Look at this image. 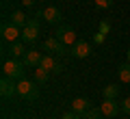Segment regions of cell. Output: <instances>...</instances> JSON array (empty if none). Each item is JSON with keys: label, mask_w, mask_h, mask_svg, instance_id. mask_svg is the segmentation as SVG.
Returning <instances> with one entry per match:
<instances>
[{"label": "cell", "mask_w": 130, "mask_h": 119, "mask_svg": "<svg viewBox=\"0 0 130 119\" xmlns=\"http://www.w3.org/2000/svg\"><path fill=\"white\" fill-rule=\"evenodd\" d=\"M56 39L59 41H63L65 46H74L78 39H76V32H74V28L72 26H67V24H63V26H59L56 28Z\"/></svg>", "instance_id": "5b68a950"}, {"label": "cell", "mask_w": 130, "mask_h": 119, "mask_svg": "<svg viewBox=\"0 0 130 119\" xmlns=\"http://www.w3.org/2000/svg\"><path fill=\"white\" fill-rule=\"evenodd\" d=\"M41 59H43V56H41V52H37V50H28L26 54L22 56V63L26 65V67H30V69H32V67H39Z\"/></svg>", "instance_id": "30bf717a"}, {"label": "cell", "mask_w": 130, "mask_h": 119, "mask_svg": "<svg viewBox=\"0 0 130 119\" xmlns=\"http://www.w3.org/2000/svg\"><path fill=\"white\" fill-rule=\"evenodd\" d=\"M108 30H111V24H108L106 20H102V22H100V30H98V32H102V35H108Z\"/></svg>", "instance_id": "44dd1931"}, {"label": "cell", "mask_w": 130, "mask_h": 119, "mask_svg": "<svg viewBox=\"0 0 130 119\" xmlns=\"http://www.w3.org/2000/svg\"><path fill=\"white\" fill-rule=\"evenodd\" d=\"M119 95V87L117 84H106L104 87V97H117Z\"/></svg>", "instance_id": "ac0fdd59"}, {"label": "cell", "mask_w": 130, "mask_h": 119, "mask_svg": "<svg viewBox=\"0 0 130 119\" xmlns=\"http://www.w3.org/2000/svg\"><path fill=\"white\" fill-rule=\"evenodd\" d=\"M0 95H2V97H13V95H18V82L5 76L2 80H0Z\"/></svg>", "instance_id": "ba28073f"}, {"label": "cell", "mask_w": 130, "mask_h": 119, "mask_svg": "<svg viewBox=\"0 0 130 119\" xmlns=\"http://www.w3.org/2000/svg\"><path fill=\"white\" fill-rule=\"evenodd\" d=\"M43 50H46V52H56L59 56H65V54H67V46H65L63 41H59L56 37H52V39H46V41H43Z\"/></svg>", "instance_id": "52a82bcc"}, {"label": "cell", "mask_w": 130, "mask_h": 119, "mask_svg": "<svg viewBox=\"0 0 130 119\" xmlns=\"http://www.w3.org/2000/svg\"><path fill=\"white\" fill-rule=\"evenodd\" d=\"M39 30H41V24H39V20H37V18H30V20L26 22V26L22 28V39H24V41H28V43L37 41Z\"/></svg>", "instance_id": "3957f363"}, {"label": "cell", "mask_w": 130, "mask_h": 119, "mask_svg": "<svg viewBox=\"0 0 130 119\" xmlns=\"http://www.w3.org/2000/svg\"><path fill=\"white\" fill-rule=\"evenodd\" d=\"M39 67L48 69V72H54V67H56V61L52 59V56H43V59H41V63H39Z\"/></svg>", "instance_id": "e0dca14e"}, {"label": "cell", "mask_w": 130, "mask_h": 119, "mask_svg": "<svg viewBox=\"0 0 130 119\" xmlns=\"http://www.w3.org/2000/svg\"><path fill=\"white\" fill-rule=\"evenodd\" d=\"M48 76H50L48 69H43V67H37V69H35V82H37V84L48 82Z\"/></svg>", "instance_id": "2e32d148"}, {"label": "cell", "mask_w": 130, "mask_h": 119, "mask_svg": "<svg viewBox=\"0 0 130 119\" xmlns=\"http://www.w3.org/2000/svg\"><path fill=\"white\" fill-rule=\"evenodd\" d=\"M83 119H100V110H95V108L87 110V113H85V117H83Z\"/></svg>", "instance_id": "ffe728a7"}, {"label": "cell", "mask_w": 130, "mask_h": 119, "mask_svg": "<svg viewBox=\"0 0 130 119\" xmlns=\"http://www.w3.org/2000/svg\"><path fill=\"white\" fill-rule=\"evenodd\" d=\"M70 54L74 56V59H87V56L91 54V46H89L87 41H76L74 46H72Z\"/></svg>", "instance_id": "9c48e42d"}, {"label": "cell", "mask_w": 130, "mask_h": 119, "mask_svg": "<svg viewBox=\"0 0 130 119\" xmlns=\"http://www.w3.org/2000/svg\"><path fill=\"white\" fill-rule=\"evenodd\" d=\"M128 63H130V50H128Z\"/></svg>", "instance_id": "4316f807"}, {"label": "cell", "mask_w": 130, "mask_h": 119, "mask_svg": "<svg viewBox=\"0 0 130 119\" xmlns=\"http://www.w3.org/2000/svg\"><path fill=\"white\" fill-rule=\"evenodd\" d=\"M63 69H65L63 65H61V63H56V67H54V74H61V72H63Z\"/></svg>", "instance_id": "d4e9b609"}, {"label": "cell", "mask_w": 130, "mask_h": 119, "mask_svg": "<svg viewBox=\"0 0 130 119\" xmlns=\"http://www.w3.org/2000/svg\"><path fill=\"white\" fill-rule=\"evenodd\" d=\"M11 22H13L15 26L24 28V26H26V22H28V18L22 13V11H13V13H11Z\"/></svg>", "instance_id": "4fadbf2b"}, {"label": "cell", "mask_w": 130, "mask_h": 119, "mask_svg": "<svg viewBox=\"0 0 130 119\" xmlns=\"http://www.w3.org/2000/svg\"><path fill=\"white\" fill-rule=\"evenodd\" d=\"M61 119H83V115H78V113H74V110H72V113H65Z\"/></svg>", "instance_id": "7402d4cb"}, {"label": "cell", "mask_w": 130, "mask_h": 119, "mask_svg": "<svg viewBox=\"0 0 130 119\" xmlns=\"http://www.w3.org/2000/svg\"><path fill=\"white\" fill-rule=\"evenodd\" d=\"M2 39H5L7 43H15L20 39V37H22V28L20 26H15L13 22H5L2 24Z\"/></svg>", "instance_id": "277c9868"}, {"label": "cell", "mask_w": 130, "mask_h": 119, "mask_svg": "<svg viewBox=\"0 0 130 119\" xmlns=\"http://www.w3.org/2000/svg\"><path fill=\"white\" fill-rule=\"evenodd\" d=\"M24 72H26V65H24L22 61L13 59V56H11L9 61L2 63V74H5L7 78H11V80H22V78H24Z\"/></svg>", "instance_id": "6da1fadb"}, {"label": "cell", "mask_w": 130, "mask_h": 119, "mask_svg": "<svg viewBox=\"0 0 130 119\" xmlns=\"http://www.w3.org/2000/svg\"><path fill=\"white\" fill-rule=\"evenodd\" d=\"M93 2H95L98 9H108V7L113 5V0H93Z\"/></svg>", "instance_id": "d6986e66"}, {"label": "cell", "mask_w": 130, "mask_h": 119, "mask_svg": "<svg viewBox=\"0 0 130 119\" xmlns=\"http://www.w3.org/2000/svg\"><path fill=\"white\" fill-rule=\"evenodd\" d=\"M117 74H119V80H121V82H130V63H128V61H126L124 65L117 67Z\"/></svg>", "instance_id": "5bb4252c"}, {"label": "cell", "mask_w": 130, "mask_h": 119, "mask_svg": "<svg viewBox=\"0 0 130 119\" xmlns=\"http://www.w3.org/2000/svg\"><path fill=\"white\" fill-rule=\"evenodd\" d=\"M18 95L24 97V100H37L39 91H37V82H30L26 78L18 80Z\"/></svg>", "instance_id": "7a4b0ae2"}, {"label": "cell", "mask_w": 130, "mask_h": 119, "mask_svg": "<svg viewBox=\"0 0 130 119\" xmlns=\"http://www.w3.org/2000/svg\"><path fill=\"white\" fill-rule=\"evenodd\" d=\"M93 39H95V43H104V39H106V35H102V32H98V35L93 37Z\"/></svg>", "instance_id": "cb8c5ba5"}, {"label": "cell", "mask_w": 130, "mask_h": 119, "mask_svg": "<svg viewBox=\"0 0 130 119\" xmlns=\"http://www.w3.org/2000/svg\"><path fill=\"white\" fill-rule=\"evenodd\" d=\"M41 18L46 20L48 24H59L63 15H61V11L56 9V7H46V9L41 11Z\"/></svg>", "instance_id": "8fae6325"}, {"label": "cell", "mask_w": 130, "mask_h": 119, "mask_svg": "<svg viewBox=\"0 0 130 119\" xmlns=\"http://www.w3.org/2000/svg\"><path fill=\"white\" fill-rule=\"evenodd\" d=\"M72 110L78 113V115L87 113V110H89V100H85V97H76V100L72 102Z\"/></svg>", "instance_id": "7c38bea8"}, {"label": "cell", "mask_w": 130, "mask_h": 119, "mask_svg": "<svg viewBox=\"0 0 130 119\" xmlns=\"http://www.w3.org/2000/svg\"><path fill=\"white\" fill-rule=\"evenodd\" d=\"M7 52H9V54L13 56V59H18V56H24V54H26V50H24V46H22L20 41L11 43V46H9V50H7Z\"/></svg>", "instance_id": "9a60e30c"}, {"label": "cell", "mask_w": 130, "mask_h": 119, "mask_svg": "<svg viewBox=\"0 0 130 119\" xmlns=\"http://www.w3.org/2000/svg\"><path fill=\"white\" fill-rule=\"evenodd\" d=\"M119 108H121V104H117V97H104V102L100 104V113L104 117H115Z\"/></svg>", "instance_id": "8992f818"}, {"label": "cell", "mask_w": 130, "mask_h": 119, "mask_svg": "<svg viewBox=\"0 0 130 119\" xmlns=\"http://www.w3.org/2000/svg\"><path fill=\"white\" fill-rule=\"evenodd\" d=\"M22 5L24 7H32V5H35V0H22Z\"/></svg>", "instance_id": "484cf974"}, {"label": "cell", "mask_w": 130, "mask_h": 119, "mask_svg": "<svg viewBox=\"0 0 130 119\" xmlns=\"http://www.w3.org/2000/svg\"><path fill=\"white\" fill-rule=\"evenodd\" d=\"M121 110H124L126 115H130V97H126V100L121 102Z\"/></svg>", "instance_id": "603a6c76"}]
</instances>
